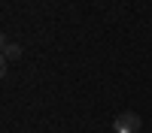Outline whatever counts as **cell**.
<instances>
[{
  "label": "cell",
  "mask_w": 152,
  "mask_h": 133,
  "mask_svg": "<svg viewBox=\"0 0 152 133\" xmlns=\"http://www.w3.org/2000/svg\"><path fill=\"white\" fill-rule=\"evenodd\" d=\"M21 58V45H15V42H3V60H18Z\"/></svg>",
  "instance_id": "cell-2"
},
{
  "label": "cell",
  "mask_w": 152,
  "mask_h": 133,
  "mask_svg": "<svg viewBox=\"0 0 152 133\" xmlns=\"http://www.w3.org/2000/svg\"><path fill=\"white\" fill-rule=\"evenodd\" d=\"M113 130L116 133H140L143 121H140L137 112H122V115H116V121H113Z\"/></svg>",
  "instance_id": "cell-1"
}]
</instances>
